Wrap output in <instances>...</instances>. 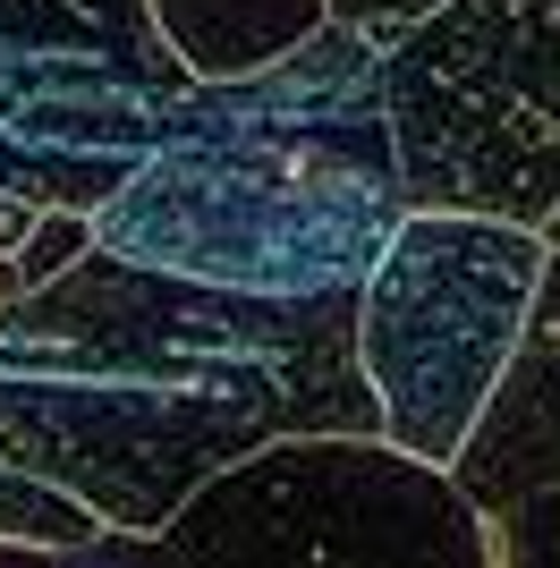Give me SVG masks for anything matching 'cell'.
I'll return each mask as SVG.
<instances>
[{"label": "cell", "mask_w": 560, "mask_h": 568, "mask_svg": "<svg viewBox=\"0 0 560 568\" xmlns=\"http://www.w3.org/2000/svg\"><path fill=\"white\" fill-rule=\"evenodd\" d=\"M187 77H256L331 26V0H153Z\"/></svg>", "instance_id": "cell-8"}, {"label": "cell", "mask_w": 560, "mask_h": 568, "mask_svg": "<svg viewBox=\"0 0 560 568\" xmlns=\"http://www.w3.org/2000/svg\"><path fill=\"white\" fill-rule=\"evenodd\" d=\"M187 85L153 0H0V187L111 204Z\"/></svg>", "instance_id": "cell-6"}, {"label": "cell", "mask_w": 560, "mask_h": 568, "mask_svg": "<svg viewBox=\"0 0 560 568\" xmlns=\"http://www.w3.org/2000/svg\"><path fill=\"white\" fill-rule=\"evenodd\" d=\"M442 0H331V18L357 26V34H373V43H399L417 18H433Z\"/></svg>", "instance_id": "cell-12"}, {"label": "cell", "mask_w": 560, "mask_h": 568, "mask_svg": "<svg viewBox=\"0 0 560 568\" xmlns=\"http://www.w3.org/2000/svg\"><path fill=\"white\" fill-rule=\"evenodd\" d=\"M34 221H43V204H34V195L0 187V263H9V255L26 246V230H34Z\"/></svg>", "instance_id": "cell-13"}, {"label": "cell", "mask_w": 560, "mask_h": 568, "mask_svg": "<svg viewBox=\"0 0 560 568\" xmlns=\"http://www.w3.org/2000/svg\"><path fill=\"white\" fill-rule=\"evenodd\" d=\"M179 560H331V568H484L492 526L459 475L391 433H280L196 484L162 526Z\"/></svg>", "instance_id": "cell-5"}, {"label": "cell", "mask_w": 560, "mask_h": 568, "mask_svg": "<svg viewBox=\"0 0 560 568\" xmlns=\"http://www.w3.org/2000/svg\"><path fill=\"white\" fill-rule=\"evenodd\" d=\"M527 332L560 348V246L543 255V288H536V314H527Z\"/></svg>", "instance_id": "cell-14"}, {"label": "cell", "mask_w": 560, "mask_h": 568, "mask_svg": "<svg viewBox=\"0 0 560 568\" xmlns=\"http://www.w3.org/2000/svg\"><path fill=\"white\" fill-rule=\"evenodd\" d=\"M408 204L543 230L560 204V0H442L382 51Z\"/></svg>", "instance_id": "cell-3"}, {"label": "cell", "mask_w": 560, "mask_h": 568, "mask_svg": "<svg viewBox=\"0 0 560 568\" xmlns=\"http://www.w3.org/2000/svg\"><path fill=\"white\" fill-rule=\"evenodd\" d=\"M77 255H93V213H77V204H43V221L26 230V246L0 263V306L26 297V288H43V281H60Z\"/></svg>", "instance_id": "cell-10"}, {"label": "cell", "mask_w": 560, "mask_h": 568, "mask_svg": "<svg viewBox=\"0 0 560 568\" xmlns=\"http://www.w3.org/2000/svg\"><path fill=\"white\" fill-rule=\"evenodd\" d=\"M484 526H492V560L501 568H560V484L492 509Z\"/></svg>", "instance_id": "cell-11"}, {"label": "cell", "mask_w": 560, "mask_h": 568, "mask_svg": "<svg viewBox=\"0 0 560 568\" xmlns=\"http://www.w3.org/2000/svg\"><path fill=\"white\" fill-rule=\"evenodd\" d=\"M543 230L501 213H433L408 204L382 263L357 288V356L399 450L450 467L476 433L501 365L527 339L543 288Z\"/></svg>", "instance_id": "cell-4"}, {"label": "cell", "mask_w": 560, "mask_h": 568, "mask_svg": "<svg viewBox=\"0 0 560 568\" xmlns=\"http://www.w3.org/2000/svg\"><path fill=\"white\" fill-rule=\"evenodd\" d=\"M450 475H459V493L484 518L560 484V348L552 339H536V332L518 339V356L501 365V382H492L476 433L459 442Z\"/></svg>", "instance_id": "cell-7"}, {"label": "cell", "mask_w": 560, "mask_h": 568, "mask_svg": "<svg viewBox=\"0 0 560 568\" xmlns=\"http://www.w3.org/2000/svg\"><path fill=\"white\" fill-rule=\"evenodd\" d=\"M102 526L111 518L86 493H69L60 475H34L18 458H0V535L9 544H34V551H51V568H69V551H86Z\"/></svg>", "instance_id": "cell-9"}, {"label": "cell", "mask_w": 560, "mask_h": 568, "mask_svg": "<svg viewBox=\"0 0 560 568\" xmlns=\"http://www.w3.org/2000/svg\"><path fill=\"white\" fill-rule=\"evenodd\" d=\"M543 246H560V204H552V221H543Z\"/></svg>", "instance_id": "cell-15"}, {"label": "cell", "mask_w": 560, "mask_h": 568, "mask_svg": "<svg viewBox=\"0 0 560 568\" xmlns=\"http://www.w3.org/2000/svg\"><path fill=\"white\" fill-rule=\"evenodd\" d=\"M280 433H382L357 288L263 297L93 246L0 306V458L162 535L196 484Z\"/></svg>", "instance_id": "cell-1"}, {"label": "cell", "mask_w": 560, "mask_h": 568, "mask_svg": "<svg viewBox=\"0 0 560 568\" xmlns=\"http://www.w3.org/2000/svg\"><path fill=\"white\" fill-rule=\"evenodd\" d=\"M382 51L331 18L256 77H196L153 153L93 204V246L263 297L366 288L408 221Z\"/></svg>", "instance_id": "cell-2"}]
</instances>
